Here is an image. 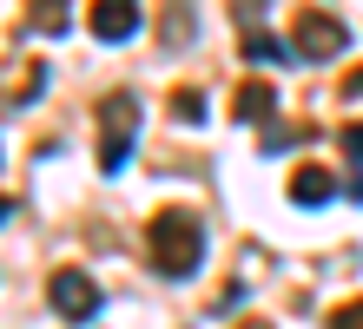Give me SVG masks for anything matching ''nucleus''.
<instances>
[{"label": "nucleus", "mask_w": 363, "mask_h": 329, "mask_svg": "<svg viewBox=\"0 0 363 329\" xmlns=\"http://www.w3.org/2000/svg\"><path fill=\"white\" fill-rule=\"evenodd\" d=\"M7 217H13V204H7V197H0V224H7Z\"/></svg>", "instance_id": "nucleus-14"}, {"label": "nucleus", "mask_w": 363, "mask_h": 329, "mask_svg": "<svg viewBox=\"0 0 363 329\" xmlns=\"http://www.w3.org/2000/svg\"><path fill=\"white\" fill-rule=\"evenodd\" d=\"M350 191H357V204H363V171H357V185H350Z\"/></svg>", "instance_id": "nucleus-15"}, {"label": "nucleus", "mask_w": 363, "mask_h": 329, "mask_svg": "<svg viewBox=\"0 0 363 329\" xmlns=\"http://www.w3.org/2000/svg\"><path fill=\"white\" fill-rule=\"evenodd\" d=\"M330 197H337L330 165H297L291 171V204H330Z\"/></svg>", "instance_id": "nucleus-7"}, {"label": "nucleus", "mask_w": 363, "mask_h": 329, "mask_svg": "<svg viewBox=\"0 0 363 329\" xmlns=\"http://www.w3.org/2000/svg\"><path fill=\"white\" fill-rule=\"evenodd\" d=\"M330 329H363V296L357 303H337V310H330Z\"/></svg>", "instance_id": "nucleus-11"}, {"label": "nucleus", "mask_w": 363, "mask_h": 329, "mask_svg": "<svg viewBox=\"0 0 363 329\" xmlns=\"http://www.w3.org/2000/svg\"><path fill=\"white\" fill-rule=\"evenodd\" d=\"M86 27H93V40L119 47V40H133V33H139V0H93Z\"/></svg>", "instance_id": "nucleus-5"}, {"label": "nucleus", "mask_w": 363, "mask_h": 329, "mask_svg": "<svg viewBox=\"0 0 363 329\" xmlns=\"http://www.w3.org/2000/svg\"><path fill=\"white\" fill-rule=\"evenodd\" d=\"M172 119L179 125H199L205 119V93H199V86H179V93H172Z\"/></svg>", "instance_id": "nucleus-9"}, {"label": "nucleus", "mask_w": 363, "mask_h": 329, "mask_svg": "<svg viewBox=\"0 0 363 329\" xmlns=\"http://www.w3.org/2000/svg\"><path fill=\"white\" fill-rule=\"evenodd\" d=\"M350 47V33H344V20L324 13V7H304L297 13V27H291V53L297 59H337Z\"/></svg>", "instance_id": "nucleus-3"}, {"label": "nucleus", "mask_w": 363, "mask_h": 329, "mask_svg": "<svg viewBox=\"0 0 363 329\" xmlns=\"http://www.w3.org/2000/svg\"><path fill=\"white\" fill-rule=\"evenodd\" d=\"M245 59L251 66H284V47H277L271 33H245Z\"/></svg>", "instance_id": "nucleus-10"}, {"label": "nucleus", "mask_w": 363, "mask_h": 329, "mask_svg": "<svg viewBox=\"0 0 363 329\" xmlns=\"http://www.w3.org/2000/svg\"><path fill=\"white\" fill-rule=\"evenodd\" d=\"M93 119H99V171L113 178V171H125V158H133V139H139V99H133V93H106Z\"/></svg>", "instance_id": "nucleus-2"}, {"label": "nucleus", "mask_w": 363, "mask_h": 329, "mask_svg": "<svg viewBox=\"0 0 363 329\" xmlns=\"http://www.w3.org/2000/svg\"><path fill=\"white\" fill-rule=\"evenodd\" d=\"M145 257H152L159 277L185 283V277L205 263V224H199L191 211H159L152 224H145Z\"/></svg>", "instance_id": "nucleus-1"}, {"label": "nucleus", "mask_w": 363, "mask_h": 329, "mask_svg": "<svg viewBox=\"0 0 363 329\" xmlns=\"http://www.w3.org/2000/svg\"><path fill=\"white\" fill-rule=\"evenodd\" d=\"M231 112H238L245 125H264V119L277 112V86H271V79H245L238 93H231Z\"/></svg>", "instance_id": "nucleus-6"}, {"label": "nucleus", "mask_w": 363, "mask_h": 329, "mask_svg": "<svg viewBox=\"0 0 363 329\" xmlns=\"http://www.w3.org/2000/svg\"><path fill=\"white\" fill-rule=\"evenodd\" d=\"M344 99H363V66H350V73H344Z\"/></svg>", "instance_id": "nucleus-13"}, {"label": "nucleus", "mask_w": 363, "mask_h": 329, "mask_svg": "<svg viewBox=\"0 0 363 329\" xmlns=\"http://www.w3.org/2000/svg\"><path fill=\"white\" fill-rule=\"evenodd\" d=\"M47 303H53L67 323H93V316H99V283H93L86 270H53Z\"/></svg>", "instance_id": "nucleus-4"}, {"label": "nucleus", "mask_w": 363, "mask_h": 329, "mask_svg": "<svg viewBox=\"0 0 363 329\" xmlns=\"http://www.w3.org/2000/svg\"><path fill=\"white\" fill-rule=\"evenodd\" d=\"M337 145H344V158H363V119L344 125V139H337Z\"/></svg>", "instance_id": "nucleus-12"}, {"label": "nucleus", "mask_w": 363, "mask_h": 329, "mask_svg": "<svg viewBox=\"0 0 363 329\" xmlns=\"http://www.w3.org/2000/svg\"><path fill=\"white\" fill-rule=\"evenodd\" d=\"M238 329H271V323H258V316H251V323H238Z\"/></svg>", "instance_id": "nucleus-16"}, {"label": "nucleus", "mask_w": 363, "mask_h": 329, "mask_svg": "<svg viewBox=\"0 0 363 329\" xmlns=\"http://www.w3.org/2000/svg\"><path fill=\"white\" fill-rule=\"evenodd\" d=\"M27 20L40 33H67V0H27Z\"/></svg>", "instance_id": "nucleus-8"}]
</instances>
